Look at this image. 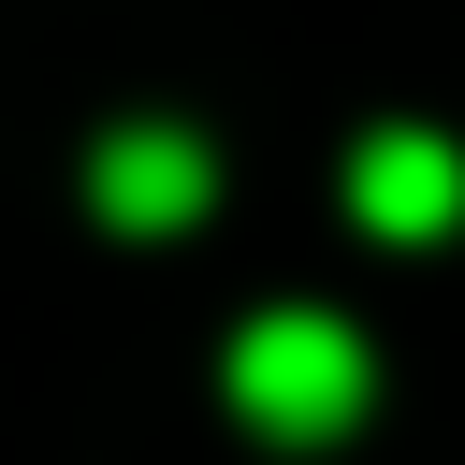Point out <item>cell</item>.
Returning <instances> with one entry per match:
<instances>
[{
    "label": "cell",
    "instance_id": "6da1fadb",
    "mask_svg": "<svg viewBox=\"0 0 465 465\" xmlns=\"http://www.w3.org/2000/svg\"><path fill=\"white\" fill-rule=\"evenodd\" d=\"M232 407H247L276 450H334V436L378 407V363H363L349 320H320V305H262V320L232 334Z\"/></svg>",
    "mask_w": 465,
    "mask_h": 465
},
{
    "label": "cell",
    "instance_id": "3957f363",
    "mask_svg": "<svg viewBox=\"0 0 465 465\" xmlns=\"http://www.w3.org/2000/svg\"><path fill=\"white\" fill-rule=\"evenodd\" d=\"M203 189H218V160H203V131H174V116L102 131V160H87V203H102L116 232H189Z\"/></svg>",
    "mask_w": 465,
    "mask_h": 465
},
{
    "label": "cell",
    "instance_id": "7a4b0ae2",
    "mask_svg": "<svg viewBox=\"0 0 465 465\" xmlns=\"http://www.w3.org/2000/svg\"><path fill=\"white\" fill-rule=\"evenodd\" d=\"M349 218H363V232H392V247L465 232V145H450V131H421V116H392V131L349 160Z\"/></svg>",
    "mask_w": 465,
    "mask_h": 465
}]
</instances>
